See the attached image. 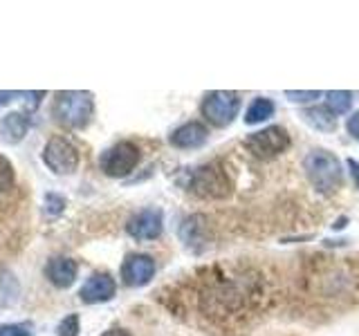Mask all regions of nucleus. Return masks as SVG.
<instances>
[{
    "mask_svg": "<svg viewBox=\"0 0 359 336\" xmlns=\"http://www.w3.org/2000/svg\"><path fill=\"white\" fill-rule=\"evenodd\" d=\"M54 117L67 128H86L95 117V97L83 90H65L56 94Z\"/></svg>",
    "mask_w": 359,
    "mask_h": 336,
    "instance_id": "obj_1",
    "label": "nucleus"
},
{
    "mask_svg": "<svg viewBox=\"0 0 359 336\" xmlns=\"http://www.w3.org/2000/svg\"><path fill=\"white\" fill-rule=\"evenodd\" d=\"M303 168H306V175L310 177L312 186L321 193H332L334 188L341 186V164L328 150H310L306 162H303Z\"/></svg>",
    "mask_w": 359,
    "mask_h": 336,
    "instance_id": "obj_2",
    "label": "nucleus"
},
{
    "mask_svg": "<svg viewBox=\"0 0 359 336\" xmlns=\"http://www.w3.org/2000/svg\"><path fill=\"white\" fill-rule=\"evenodd\" d=\"M187 188L202 200H220L231 193V182L220 166L207 164V166L196 168V171L189 175Z\"/></svg>",
    "mask_w": 359,
    "mask_h": 336,
    "instance_id": "obj_3",
    "label": "nucleus"
},
{
    "mask_svg": "<svg viewBox=\"0 0 359 336\" xmlns=\"http://www.w3.org/2000/svg\"><path fill=\"white\" fill-rule=\"evenodd\" d=\"M238 110H241V97L236 92H227V90L209 92L205 101H202V117L216 128H227L238 117Z\"/></svg>",
    "mask_w": 359,
    "mask_h": 336,
    "instance_id": "obj_4",
    "label": "nucleus"
},
{
    "mask_svg": "<svg viewBox=\"0 0 359 336\" xmlns=\"http://www.w3.org/2000/svg\"><path fill=\"white\" fill-rule=\"evenodd\" d=\"M140 157H142V153L137 148V144L117 141V144H112L108 150H104V155H101V160H99V166L108 177H126L137 168Z\"/></svg>",
    "mask_w": 359,
    "mask_h": 336,
    "instance_id": "obj_5",
    "label": "nucleus"
},
{
    "mask_svg": "<svg viewBox=\"0 0 359 336\" xmlns=\"http://www.w3.org/2000/svg\"><path fill=\"white\" fill-rule=\"evenodd\" d=\"M43 164L48 166L54 175H72L79 168L76 146L70 139L61 137V134H54L43 148Z\"/></svg>",
    "mask_w": 359,
    "mask_h": 336,
    "instance_id": "obj_6",
    "label": "nucleus"
},
{
    "mask_svg": "<svg viewBox=\"0 0 359 336\" xmlns=\"http://www.w3.org/2000/svg\"><path fill=\"white\" fill-rule=\"evenodd\" d=\"M245 146L254 157H258V160H272V157L287 150L290 134L280 126H269L265 130L252 132L250 137L245 139Z\"/></svg>",
    "mask_w": 359,
    "mask_h": 336,
    "instance_id": "obj_7",
    "label": "nucleus"
},
{
    "mask_svg": "<svg viewBox=\"0 0 359 336\" xmlns=\"http://www.w3.org/2000/svg\"><path fill=\"white\" fill-rule=\"evenodd\" d=\"M162 227H164V220H162L160 209H142L128 220L126 231L135 240H155V238H160Z\"/></svg>",
    "mask_w": 359,
    "mask_h": 336,
    "instance_id": "obj_8",
    "label": "nucleus"
},
{
    "mask_svg": "<svg viewBox=\"0 0 359 336\" xmlns=\"http://www.w3.org/2000/svg\"><path fill=\"white\" fill-rule=\"evenodd\" d=\"M155 276V260L146 253H130L121 265V280L128 287H144Z\"/></svg>",
    "mask_w": 359,
    "mask_h": 336,
    "instance_id": "obj_9",
    "label": "nucleus"
},
{
    "mask_svg": "<svg viewBox=\"0 0 359 336\" xmlns=\"http://www.w3.org/2000/svg\"><path fill=\"white\" fill-rule=\"evenodd\" d=\"M115 291H117V285H115V280H112L110 274L95 272L83 283V287L79 289V296H81V300L86 302V305H95V302L110 300L112 296H115Z\"/></svg>",
    "mask_w": 359,
    "mask_h": 336,
    "instance_id": "obj_10",
    "label": "nucleus"
},
{
    "mask_svg": "<svg viewBox=\"0 0 359 336\" xmlns=\"http://www.w3.org/2000/svg\"><path fill=\"white\" fill-rule=\"evenodd\" d=\"M76 274H79L76 262L72 260V258H63V255L52 258V260L48 262V267H45V276H48L50 283L59 289L72 287L74 280H76Z\"/></svg>",
    "mask_w": 359,
    "mask_h": 336,
    "instance_id": "obj_11",
    "label": "nucleus"
},
{
    "mask_svg": "<svg viewBox=\"0 0 359 336\" xmlns=\"http://www.w3.org/2000/svg\"><path fill=\"white\" fill-rule=\"evenodd\" d=\"M207 137H209L207 126H202L200 121H189L184 126L175 128L168 141H171V146H175V148L189 150V148H200V146L207 141Z\"/></svg>",
    "mask_w": 359,
    "mask_h": 336,
    "instance_id": "obj_12",
    "label": "nucleus"
},
{
    "mask_svg": "<svg viewBox=\"0 0 359 336\" xmlns=\"http://www.w3.org/2000/svg\"><path fill=\"white\" fill-rule=\"evenodd\" d=\"M29 130V117L25 112H9L0 119V141L16 146L27 137Z\"/></svg>",
    "mask_w": 359,
    "mask_h": 336,
    "instance_id": "obj_13",
    "label": "nucleus"
},
{
    "mask_svg": "<svg viewBox=\"0 0 359 336\" xmlns=\"http://www.w3.org/2000/svg\"><path fill=\"white\" fill-rule=\"evenodd\" d=\"M269 117H274V101L267 97H256L245 112V123L254 126V123H263Z\"/></svg>",
    "mask_w": 359,
    "mask_h": 336,
    "instance_id": "obj_14",
    "label": "nucleus"
},
{
    "mask_svg": "<svg viewBox=\"0 0 359 336\" xmlns=\"http://www.w3.org/2000/svg\"><path fill=\"white\" fill-rule=\"evenodd\" d=\"M18 300V280L7 269H0V307H11Z\"/></svg>",
    "mask_w": 359,
    "mask_h": 336,
    "instance_id": "obj_15",
    "label": "nucleus"
},
{
    "mask_svg": "<svg viewBox=\"0 0 359 336\" xmlns=\"http://www.w3.org/2000/svg\"><path fill=\"white\" fill-rule=\"evenodd\" d=\"M303 117H306V121L310 123V126L317 128V130H334L337 128V119H334V115L328 108L306 110V112H303Z\"/></svg>",
    "mask_w": 359,
    "mask_h": 336,
    "instance_id": "obj_16",
    "label": "nucleus"
},
{
    "mask_svg": "<svg viewBox=\"0 0 359 336\" xmlns=\"http://www.w3.org/2000/svg\"><path fill=\"white\" fill-rule=\"evenodd\" d=\"M325 108H328L332 115H344V112L351 110L353 104V94L346 92V90H337V92H328L325 94Z\"/></svg>",
    "mask_w": 359,
    "mask_h": 336,
    "instance_id": "obj_17",
    "label": "nucleus"
},
{
    "mask_svg": "<svg viewBox=\"0 0 359 336\" xmlns=\"http://www.w3.org/2000/svg\"><path fill=\"white\" fill-rule=\"evenodd\" d=\"M16 186V173H14V166L7 160L5 155H0V195L9 193L11 188Z\"/></svg>",
    "mask_w": 359,
    "mask_h": 336,
    "instance_id": "obj_18",
    "label": "nucleus"
},
{
    "mask_svg": "<svg viewBox=\"0 0 359 336\" xmlns=\"http://www.w3.org/2000/svg\"><path fill=\"white\" fill-rule=\"evenodd\" d=\"M79 325H81V321H79V314H67V316L56 325V334L59 336H76L79 334Z\"/></svg>",
    "mask_w": 359,
    "mask_h": 336,
    "instance_id": "obj_19",
    "label": "nucleus"
},
{
    "mask_svg": "<svg viewBox=\"0 0 359 336\" xmlns=\"http://www.w3.org/2000/svg\"><path fill=\"white\" fill-rule=\"evenodd\" d=\"M0 336H32V323H7V325H0Z\"/></svg>",
    "mask_w": 359,
    "mask_h": 336,
    "instance_id": "obj_20",
    "label": "nucleus"
},
{
    "mask_svg": "<svg viewBox=\"0 0 359 336\" xmlns=\"http://www.w3.org/2000/svg\"><path fill=\"white\" fill-rule=\"evenodd\" d=\"M65 209V197L59 195V193H48L45 195V211L50 213V216H59Z\"/></svg>",
    "mask_w": 359,
    "mask_h": 336,
    "instance_id": "obj_21",
    "label": "nucleus"
},
{
    "mask_svg": "<svg viewBox=\"0 0 359 336\" xmlns=\"http://www.w3.org/2000/svg\"><path fill=\"white\" fill-rule=\"evenodd\" d=\"M285 97H287L290 101H294V104H308V101L319 99L321 92H319V90H310V92H292V90H287Z\"/></svg>",
    "mask_w": 359,
    "mask_h": 336,
    "instance_id": "obj_22",
    "label": "nucleus"
},
{
    "mask_svg": "<svg viewBox=\"0 0 359 336\" xmlns=\"http://www.w3.org/2000/svg\"><path fill=\"white\" fill-rule=\"evenodd\" d=\"M45 97V92H22V101H25V106L29 112L36 110V106L41 104V99Z\"/></svg>",
    "mask_w": 359,
    "mask_h": 336,
    "instance_id": "obj_23",
    "label": "nucleus"
},
{
    "mask_svg": "<svg viewBox=\"0 0 359 336\" xmlns=\"http://www.w3.org/2000/svg\"><path fill=\"white\" fill-rule=\"evenodd\" d=\"M346 128H348V132H351L355 139H359V112H355V115L348 119Z\"/></svg>",
    "mask_w": 359,
    "mask_h": 336,
    "instance_id": "obj_24",
    "label": "nucleus"
},
{
    "mask_svg": "<svg viewBox=\"0 0 359 336\" xmlns=\"http://www.w3.org/2000/svg\"><path fill=\"white\" fill-rule=\"evenodd\" d=\"M16 97H22V92H5V90H0V108L11 104V101H14Z\"/></svg>",
    "mask_w": 359,
    "mask_h": 336,
    "instance_id": "obj_25",
    "label": "nucleus"
},
{
    "mask_svg": "<svg viewBox=\"0 0 359 336\" xmlns=\"http://www.w3.org/2000/svg\"><path fill=\"white\" fill-rule=\"evenodd\" d=\"M101 336H130V334L123 330V328H110V330H106Z\"/></svg>",
    "mask_w": 359,
    "mask_h": 336,
    "instance_id": "obj_26",
    "label": "nucleus"
}]
</instances>
